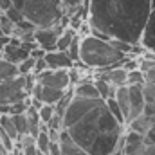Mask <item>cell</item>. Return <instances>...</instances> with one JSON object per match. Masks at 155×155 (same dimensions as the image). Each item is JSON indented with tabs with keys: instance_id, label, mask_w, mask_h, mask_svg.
I'll return each mask as SVG.
<instances>
[{
	"instance_id": "31",
	"label": "cell",
	"mask_w": 155,
	"mask_h": 155,
	"mask_svg": "<svg viewBox=\"0 0 155 155\" xmlns=\"http://www.w3.org/2000/svg\"><path fill=\"white\" fill-rule=\"evenodd\" d=\"M18 67V74L20 76H27V74H33V71H35V58H27V60H24L22 63H18L16 65Z\"/></svg>"
},
{
	"instance_id": "5",
	"label": "cell",
	"mask_w": 155,
	"mask_h": 155,
	"mask_svg": "<svg viewBox=\"0 0 155 155\" xmlns=\"http://www.w3.org/2000/svg\"><path fill=\"white\" fill-rule=\"evenodd\" d=\"M29 97L25 88V76L11 78L7 81H0V105H13Z\"/></svg>"
},
{
	"instance_id": "22",
	"label": "cell",
	"mask_w": 155,
	"mask_h": 155,
	"mask_svg": "<svg viewBox=\"0 0 155 155\" xmlns=\"http://www.w3.org/2000/svg\"><path fill=\"white\" fill-rule=\"evenodd\" d=\"M16 76H18V67L0 56V81H7Z\"/></svg>"
},
{
	"instance_id": "34",
	"label": "cell",
	"mask_w": 155,
	"mask_h": 155,
	"mask_svg": "<svg viewBox=\"0 0 155 155\" xmlns=\"http://www.w3.org/2000/svg\"><path fill=\"white\" fill-rule=\"evenodd\" d=\"M67 54L71 56V60L74 61V65L79 63V36H78L72 43H71V47L67 49Z\"/></svg>"
},
{
	"instance_id": "18",
	"label": "cell",
	"mask_w": 155,
	"mask_h": 155,
	"mask_svg": "<svg viewBox=\"0 0 155 155\" xmlns=\"http://www.w3.org/2000/svg\"><path fill=\"white\" fill-rule=\"evenodd\" d=\"M25 117H27V132L29 135L36 137L40 132H41V121H40V116H38V110L35 107H29L27 112H25Z\"/></svg>"
},
{
	"instance_id": "9",
	"label": "cell",
	"mask_w": 155,
	"mask_h": 155,
	"mask_svg": "<svg viewBox=\"0 0 155 155\" xmlns=\"http://www.w3.org/2000/svg\"><path fill=\"white\" fill-rule=\"evenodd\" d=\"M119 146H121L124 155H139L143 152H146V148H148L144 135H141V134H137L134 130H128V128L124 130Z\"/></svg>"
},
{
	"instance_id": "32",
	"label": "cell",
	"mask_w": 155,
	"mask_h": 155,
	"mask_svg": "<svg viewBox=\"0 0 155 155\" xmlns=\"http://www.w3.org/2000/svg\"><path fill=\"white\" fill-rule=\"evenodd\" d=\"M143 96L146 105H155V85L153 83H144L143 85Z\"/></svg>"
},
{
	"instance_id": "46",
	"label": "cell",
	"mask_w": 155,
	"mask_h": 155,
	"mask_svg": "<svg viewBox=\"0 0 155 155\" xmlns=\"http://www.w3.org/2000/svg\"><path fill=\"white\" fill-rule=\"evenodd\" d=\"M0 56H2V51H0Z\"/></svg>"
},
{
	"instance_id": "25",
	"label": "cell",
	"mask_w": 155,
	"mask_h": 155,
	"mask_svg": "<svg viewBox=\"0 0 155 155\" xmlns=\"http://www.w3.org/2000/svg\"><path fill=\"white\" fill-rule=\"evenodd\" d=\"M51 137H49V132H47V128L45 130H41L38 135H36V148H38L40 152L43 155H49V148H51Z\"/></svg>"
},
{
	"instance_id": "28",
	"label": "cell",
	"mask_w": 155,
	"mask_h": 155,
	"mask_svg": "<svg viewBox=\"0 0 155 155\" xmlns=\"http://www.w3.org/2000/svg\"><path fill=\"white\" fill-rule=\"evenodd\" d=\"M56 114V110H54V107L52 105H41V108L38 110V116H40V121H41V124H49V121L54 117Z\"/></svg>"
},
{
	"instance_id": "21",
	"label": "cell",
	"mask_w": 155,
	"mask_h": 155,
	"mask_svg": "<svg viewBox=\"0 0 155 155\" xmlns=\"http://www.w3.org/2000/svg\"><path fill=\"white\" fill-rule=\"evenodd\" d=\"M78 38V33L72 29V27H63L61 35L58 36V41H56V51H67L71 47V43Z\"/></svg>"
},
{
	"instance_id": "44",
	"label": "cell",
	"mask_w": 155,
	"mask_h": 155,
	"mask_svg": "<svg viewBox=\"0 0 155 155\" xmlns=\"http://www.w3.org/2000/svg\"><path fill=\"white\" fill-rule=\"evenodd\" d=\"M139 155H150V153L148 152H143V153H139Z\"/></svg>"
},
{
	"instance_id": "42",
	"label": "cell",
	"mask_w": 155,
	"mask_h": 155,
	"mask_svg": "<svg viewBox=\"0 0 155 155\" xmlns=\"http://www.w3.org/2000/svg\"><path fill=\"white\" fill-rule=\"evenodd\" d=\"M7 153H9V152H5V150L2 148V144H0V155H7Z\"/></svg>"
},
{
	"instance_id": "29",
	"label": "cell",
	"mask_w": 155,
	"mask_h": 155,
	"mask_svg": "<svg viewBox=\"0 0 155 155\" xmlns=\"http://www.w3.org/2000/svg\"><path fill=\"white\" fill-rule=\"evenodd\" d=\"M146 79L141 69H134V71H128V79H126V85H144Z\"/></svg>"
},
{
	"instance_id": "27",
	"label": "cell",
	"mask_w": 155,
	"mask_h": 155,
	"mask_svg": "<svg viewBox=\"0 0 155 155\" xmlns=\"http://www.w3.org/2000/svg\"><path fill=\"white\" fill-rule=\"evenodd\" d=\"M11 119H13V123H15V128H16V132H18V137L29 134V132H27V117H25V114L11 116Z\"/></svg>"
},
{
	"instance_id": "33",
	"label": "cell",
	"mask_w": 155,
	"mask_h": 155,
	"mask_svg": "<svg viewBox=\"0 0 155 155\" xmlns=\"http://www.w3.org/2000/svg\"><path fill=\"white\" fill-rule=\"evenodd\" d=\"M83 2H85V0H61V5H63V9H65V16L69 18V15L74 13Z\"/></svg>"
},
{
	"instance_id": "39",
	"label": "cell",
	"mask_w": 155,
	"mask_h": 155,
	"mask_svg": "<svg viewBox=\"0 0 155 155\" xmlns=\"http://www.w3.org/2000/svg\"><path fill=\"white\" fill-rule=\"evenodd\" d=\"M43 56H45V51H43V49H40V47H35V49L31 51V58H35V60L43 58Z\"/></svg>"
},
{
	"instance_id": "36",
	"label": "cell",
	"mask_w": 155,
	"mask_h": 155,
	"mask_svg": "<svg viewBox=\"0 0 155 155\" xmlns=\"http://www.w3.org/2000/svg\"><path fill=\"white\" fill-rule=\"evenodd\" d=\"M43 71H47V63H45V60H43V58L35 60V71H33V74L36 76V74L43 72Z\"/></svg>"
},
{
	"instance_id": "8",
	"label": "cell",
	"mask_w": 155,
	"mask_h": 155,
	"mask_svg": "<svg viewBox=\"0 0 155 155\" xmlns=\"http://www.w3.org/2000/svg\"><path fill=\"white\" fill-rule=\"evenodd\" d=\"M36 81L43 87H52V88H61V90H67L71 88V76H69V71H43L36 74Z\"/></svg>"
},
{
	"instance_id": "7",
	"label": "cell",
	"mask_w": 155,
	"mask_h": 155,
	"mask_svg": "<svg viewBox=\"0 0 155 155\" xmlns=\"http://www.w3.org/2000/svg\"><path fill=\"white\" fill-rule=\"evenodd\" d=\"M67 20H69V18H67V16H63V18H61V22H60V24H56V25H52V27L35 29L33 36H35V41H36V45H38L40 49H43L45 52H49V51H56V41H58V36L61 35L63 27H67V24H65Z\"/></svg>"
},
{
	"instance_id": "11",
	"label": "cell",
	"mask_w": 155,
	"mask_h": 155,
	"mask_svg": "<svg viewBox=\"0 0 155 155\" xmlns=\"http://www.w3.org/2000/svg\"><path fill=\"white\" fill-rule=\"evenodd\" d=\"M47 69L51 71H71L74 67V61L67 54V51H49L43 56Z\"/></svg>"
},
{
	"instance_id": "35",
	"label": "cell",
	"mask_w": 155,
	"mask_h": 155,
	"mask_svg": "<svg viewBox=\"0 0 155 155\" xmlns=\"http://www.w3.org/2000/svg\"><path fill=\"white\" fill-rule=\"evenodd\" d=\"M4 15H5V16H7V18H9L11 22H13V24H16V25H18L20 22H24V20H25V18H24V15H22V13H20L18 9H15V7L7 9V11H5Z\"/></svg>"
},
{
	"instance_id": "43",
	"label": "cell",
	"mask_w": 155,
	"mask_h": 155,
	"mask_svg": "<svg viewBox=\"0 0 155 155\" xmlns=\"http://www.w3.org/2000/svg\"><path fill=\"white\" fill-rule=\"evenodd\" d=\"M150 5H152V9L155 7V0H150Z\"/></svg>"
},
{
	"instance_id": "1",
	"label": "cell",
	"mask_w": 155,
	"mask_h": 155,
	"mask_svg": "<svg viewBox=\"0 0 155 155\" xmlns=\"http://www.w3.org/2000/svg\"><path fill=\"white\" fill-rule=\"evenodd\" d=\"M150 13V0H88L87 22L110 41L141 45Z\"/></svg>"
},
{
	"instance_id": "38",
	"label": "cell",
	"mask_w": 155,
	"mask_h": 155,
	"mask_svg": "<svg viewBox=\"0 0 155 155\" xmlns=\"http://www.w3.org/2000/svg\"><path fill=\"white\" fill-rule=\"evenodd\" d=\"M22 155H43L40 152L38 148H36V144H33V146H25V148H18Z\"/></svg>"
},
{
	"instance_id": "4",
	"label": "cell",
	"mask_w": 155,
	"mask_h": 155,
	"mask_svg": "<svg viewBox=\"0 0 155 155\" xmlns=\"http://www.w3.org/2000/svg\"><path fill=\"white\" fill-rule=\"evenodd\" d=\"M13 7L18 9L27 22H31L36 29L52 27L61 22L65 16V9L61 0H11Z\"/></svg>"
},
{
	"instance_id": "2",
	"label": "cell",
	"mask_w": 155,
	"mask_h": 155,
	"mask_svg": "<svg viewBox=\"0 0 155 155\" xmlns=\"http://www.w3.org/2000/svg\"><path fill=\"white\" fill-rule=\"evenodd\" d=\"M126 126L110 114L105 101H99L88 114L65 132L79 148L90 155H110L121 144Z\"/></svg>"
},
{
	"instance_id": "30",
	"label": "cell",
	"mask_w": 155,
	"mask_h": 155,
	"mask_svg": "<svg viewBox=\"0 0 155 155\" xmlns=\"http://www.w3.org/2000/svg\"><path fill=\"white\" fill-rule=\"evenodd\" d=\"M105 105H107V108L110 110V114L116 117L121 124H124V119H123V114H121V108H119V105L116 103V99H114V97H110V99H107V101H105ZM124 126H126V124H124Z\"/></svg>"
},
{
	"instance_id": "37",
	"label": "cell",
	"mask_w": 155,
	"mask_h": 155,
	"mask_svg": "<svg viewBox=\"0 0 155 155\" xmlns=\"http://www.w3.org/2000/svg\"><path fill=\"white\" fill-rule=\"evenodd\" d=\"M144 139H146V144H148V146H155V124L150 126V130L146 132Z\"/></svg>"
},
{
	"instance_id": "19",
	"label": "cell",
	"mask_w": 155,
	"mask_h": 155,
	"mask_svg": "<svg viewBox=\"0 0 155 155\" xmlns=\"http://www.w3.org/2000/svg\"><path fill=\"white\" fill-rule=\"evenodd\" d=\"M92 81H94V87H96V90L99 92V97H101L103 101H107V99H110V97H116L117 87H114L112 83H108L107 79H101V78H94Z\"/></svg>"
},
{
	"instance_id": "3",
	"label": "cell",
	"mask_w": 155,
	"mask_h": 155,
	"mask_svg": "<svg viewBox=\"0 0 155 155\" xmlns=\"http://www.w3.org/2000/svg\"><path fill=\"white\" fill-rule=\"evenodd\" d=\"M128 58L123 51H119L110 40H101L94 35L79 36V63L87 69L103 71L123 65Z\"/></svg>"
},
{
	"instance_id": "20",
	"label": "cell",
	"mask_w": 155,
	"mask_h": 155,
	"mask_svg": "<svg viewBox=\"0 0 155 155\" xmlns=\"http://www.w3.org/2000/svg\"><path fill=\"white\" fill-rule=\"evenodd\" d=\"M152 124H153V123H152L150 117H146L144 114H141V116H137L135 119H132V121L126 124V128H128V130H134V132H137V134H141V135H146V132L150 130Z\"/></svg>"
},
{
	"instance_id": "6",
	"label": "cell",
	"mask_w": 155,
	"mask_h": 155,
	"mask_svg": "<svg viewBox=\"0 0 155 155\" xmlns=\"http://www.w3.org/2000/svg\"><path fill=\"white\" fill-rule=\"evenodd\" d=\"M99 101H103V99H85V97L72 96L69 107L65 108V112L61 116V119H63V130H67L69 126H72L74 123H78L85 114H88Z\"/></svg>"
},
{
	"instance_id": "26",
	"label": "cell",
	"mask_w": 155,
	"mask_h": 155,
	"mask_svg": "<svg viewBox=\"0 0 155 155\" xmlns=\"http://www.w3.org/2000/svg\"><path fill=\"white\" fill-rule=\"evenodd\" d=\"M0 31L5 36H15V33H16V24H13L4 13H0Z\"/></svg>"
},
{
	"instance_id": "17",
	"label": "cell",
	"mask_w": 155,
	"mask_h": 155,
	"mask_svg": "<svg viewBox=\"0 0 155 155\" xmlns=\"http://www.w3.org/2000/svg\"><path fill=\"white\" fill-rule=\"evenodd\" d=\"M116 103L121 108V114H123V119H124V124H128L130 121V99H128V88L126 85L124 87H117L116 90Z\"/></svg>"
},
{
	"instance_id": "41",
	"label": "cell",
	"mask_w": 155,
	"mask_h": 155,
	"mask_svg": "<svg viewBox=\"0 0 155 155\" xmlns=\"http://www.w3.org/2000/svg\"><path fill=\"white\" fill-rule=\"evenodd\" d=\"M146 152H148L150 155H155V146H148V148H146Z\"/></svg>"
},
{
	"instance_id": "16",
	"label": "cell",
	"mask_w": 155,
	"mask_h": 155,
	"mask_svg": "<svg viewBox=\"0 0 155 155\" xmlns=\"http://www.w3.org/2000/svg\"><path fill=\"white\" fill-rule=\"evenodd\" d=\"M72 92L78 97H85V99H101L99 97V92L96 90L94 87V81L92 79H85V81H79L72 87Z\"/></svg>"
},
{
	"instance_id": "23",
	"label": "cell",
	"mask_w": 155,
	"mask_h": 155,
	"mask_svg": "<svg viewBox=\"0 0 155 155\" xmlns=\"http://www.w3.org/2000/svg\"><path fill=\"white\" fill-rule=\"evenodd\" d=\"M139 69L143 71V74H144V79H146V83H153L155 85V60H141L139 61Z\"/></svg>"
},
{
	"instance_id": "14",
	"label": "cell",
	"mask_w": 155,
	"mask_h": 155,
	"mask_svg": "<svg viewBox=\"0 0 155 155\" xmlns=\"http://www.w3.org/2000/svg\"><path fill=\"white\" fill-rule=\"evenodd\" d=\"M141 47H144V51L155 54V7L150 13V18L146 22L144 33H143V40H141Z\"/></svg>"
},
{
	"instance_id": "13",
	"label": "cell",
	"mask_w": 155,
	"mask_h": 155,
	"mask_svg": "<svg viewBox=\"0 0 155 155\" xmlns=\"http://www.w3.org/2000/svg\"><path fill=\"white\" fill-rule=\"evenodd\" d=\"M94 78H101L107 79L108 83H112L114 87H124L126 79H128V71L121 65L117 67H110V69H103V71H96Z\"/></svg>"
},
{
	"instance_id": "15",
	"label": "cell",
	"mask_w": 155,
	"mask_h": 155,
	"mask_svg": "<svg viewBox=\"0 0 155 155\" xmlns=\"http://www.w3.org/2000/svg\"><path fill=\"white\" fill-rule=\"evenodd\" d=\"M58 144H60V152H61V155H90V153H87L83 148H79L76 143L71 139V135H69L65 130L60 132Z\"/></svg>"
},
{
	"instance_id": "40",
	"label": "cell",
	"mask_w": 155,
	"mask_h": 155,
	"mask_svg": "<svg viewBox=\"0 0 155 155\" xmlns=\"http://www.w3.org/2000/svg\"><path fill=\"white\" fill-rule=\"evenodd\" d=\"M11 7H13V2L11 0H0V13H5Z\"/></svg>"
},
{
	"instance_id": "24",
	"label": "cell",
	"mask_w": 155,
	"mask_h": 155,
	"mask_svg": "<svg viewBox=\"0 0 155 155\" xmlns=\"http://www.w3.org/2000/svg\"><path fill=\"white\" fill-rule=\"evenodd\" d=\"M0 130H4L13 141H18V132H16V128H15V123H13V119L9 114H4V116H0Z\"/></svg>"
},
{
	"instance_id": "45",
	"label": "cell",
	"mask_w": 155,
	"mask_h": 155,
	"mask_svg": "<svg viewBox=\"0 0 155 155\" xmlns=\"http://www.w3.org/2000/svg\"><path fill=\"white\" fill-rule=\"evenodd\" d=\"M152 123H153V124H155V117H153V119H152Z\"/></svg>"
},
{
	"instance_id": "10",
	"label": "cell",
	"mask_w": 155,
	"mask_h": 155,
	"mask_svg": "<svg viewBox=\"0 0 155 155\" xmlns=\"http://www.w3.org/2000/svg\"><path fill=\"white\" fill-rule=\"evenodd\" d=\"M69 90V88H67ZM67 90H61V88H52V87H43V85H40L38 81L35 83V87H33V90H31V96L29 97H33V99H38L41 101L43 105H58L61 99H63V96L67 94Z\"/></svg>"
},
{
	"instance_id": "12",
	"label": "cell",
	"mask_w": 155,
	"mask_h": 155,
	"mask_svg": "<svg viewBox=\"0 0 155 155\" xmlns=\"http://www.w3.org/2000/svg\"><path fill=\"white\" fill-rule=\"evenodd\" d=\"M128 88V99H130V121L143 114L144 110V96H143V85H126ZM128 121V123H130Z\"/></svg>"
}]
</instances>
